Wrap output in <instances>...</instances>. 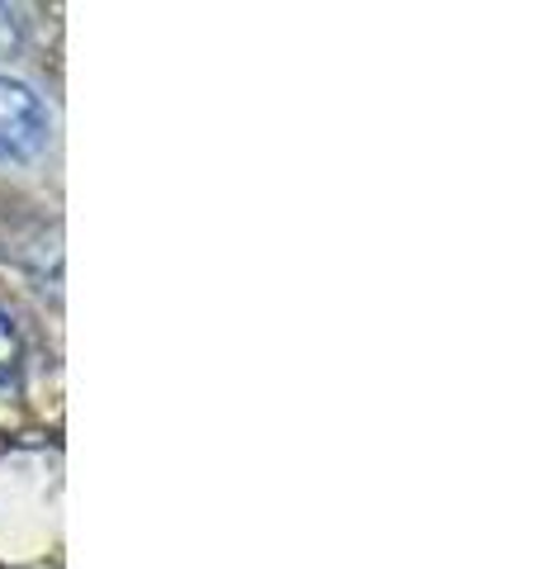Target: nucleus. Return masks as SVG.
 I'll list each match as a JSON object with an SVG mask.
<instances>
[{"label":"nucleus","instance_id":"7ed1b4c3","mask_svg":"<svg viewBox=\"0 0 540 569\" xmlns=\"http://www.w3.org/2000/svg\"><path fill=\"white\" fill-rule=\"evenodd\" d=\"M14 351H20V347H14V328H10V318L0 313V380L14 370Z\"/></svg>","mask_w":540,"mask_h":569},{"label":"nucleus","instance_id":"f257e3e1","mask_svg":"<svg viewBox=\"0 0 540 569\" xmlns=\"http://www.w3.org/2000/svg\"><path fill=\"white\" fill-rule=\"evenodd\" d=\"M52 142V110L29 81L0 71V167L39 162Z\"/></svg>","mask_w":540,"mask_h":569},{"label":"nucleus","instance_id":"f03ea898","mask_svg":"<svg viewBox=\"0 0 540 569\" xmlns=\"http://www.w3.org/2000/svg\"><path fill=\"white\" fill-rule=\"evenodd\" d=\"M24 10H14V6H0V58H10V52H20L24 48Z\"/></svg>","mask_w":540,"mask_h":569}]
</instances>
